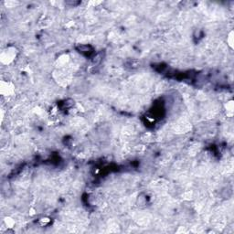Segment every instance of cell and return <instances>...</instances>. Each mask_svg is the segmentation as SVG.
<instances>
[{
    "label": "cell",
    "mask_w": 234,
    "mask_h": 234,
    "mask_svg": "<svg viewBox=\"0 0 234 234\" xmlns=\"http://www.w3.org/2000/svg\"><path fill=\"white\" fill-rule=\"evenodd\" d=\"M78 50L85 55H90L92 52V48L89 45H81L80 47H78Z\"/></svg>",
    "instance_id": "obj_1"
}]
</instances>
